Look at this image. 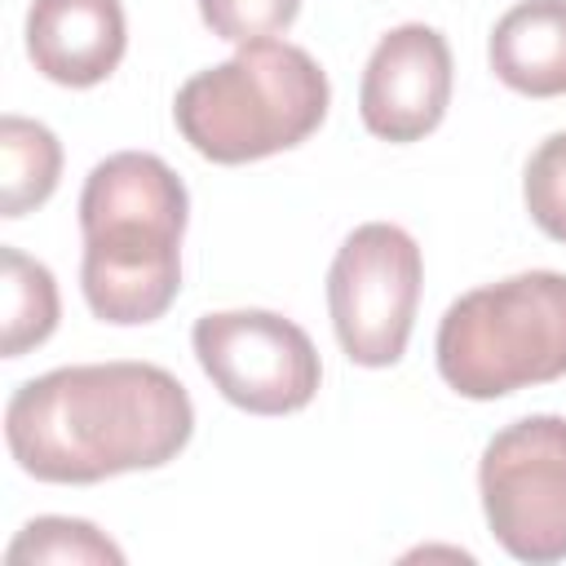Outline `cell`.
I'll use <instances>...</instances> for the list:
<instances>
[{
    "instance_id": "cell-11",
    "label": "cell",
    "mask_w": 566,
    "mask_h": 566,
    "mask_svg": "<svg viewBox=\"0 0 566 566\" xmlns=\"http://www.w3.org/2000/svg\"><path fill=\"white\" fill-rule=\"evenodd\" d=\"M62 177V146L53 128L27 115L0 119V217H27Z\"/></svg>"
},
{
    "instance_id": "cell-14",
    "label": "cell",
    "mask_w": 566,
    "mask_h": 566,
    "mask_svg": "<svg viewBox=\"0 0 566 566\" xmlns=\"http://www.w3.org/2000/svg\"><path fill=\"white\" fill-rule=\"evenodd\" d=\"M522 195H526L531 221H535L548 239L566 243V133L544 137L539 150L526 159Z\"/></svg>"
},
{
    "instance_id": "cell-1",
    "label": "cell",
    "mask_w": 566,
    "mask_h": 566,
    "mask_svg": "<svg viewBox=\"0 0 566 566\" xmlns=\"http://www.w3.org/2000/svg\"><path fill=\"white\" fill-rule=\"evenodd\" d=\"M195 433L186 385L155 363H80L13 389L4 442L35 482L88 486L133 469H159Z\"/></svg>"
},
{
    "instance_id": "cell-13",
    "label": "cell",
    "mask_w": 566,
    "mask_h": 566,
    "mask_svg": "<svg viewBox=\"0 0 566 566\" xmlns=\"http://www.w3.org/2000/svg\"><path fill=\"white\" fill-rule=\"evenodd\" d=\"M53 562V566H119L124 548L80 517H35L4 548V566Z\"/></svg>"
},
{
    "instance_id": "cell-8",
    "label": "cell",
    "mask_w": 566,
    "mask_h": 566,
    "mask_svg": "<svg viewBox=\"0 0 566 566\" xmlns=\"http://www.w3.org/2000/svg\"><path fill=\"white\" fill-rule=\"evenodd\" d=\"M451 106V44L424 22H402L371 49L358 115L380 142H420Z\"/></svg>"
},
{
    "instance_id": "cell-2",
    "label": "cell",
    "mask_w": 566,
    "mask_h": 566,
    "mask_svg": "<svg viewBox=\"0 0 566 566\" xmlns=\"http://www.w3.org/2000/svg\"><path fill=\"white\" fill-rule=\"evenodd\" d=\"M186 212V181L159 155L119 150L88 172L80 190V287L102 323L137 327L164 318L181 292Z\"/></svg>"
},
{
    "instance_id": "cell-6",
    "label": "cell",
    "mask_w": 566,
    "mask_h": 566,
    "mask_svg": "<svg viewBox=\"0 0 566 566\" xmlns=\"http://www.w3.org/2000/svg\"><path fill=\"white\" fill-rule=\"evenodd\" d=\"M420 248L394 221H367L336 248L327 270V310L349 363L394 367L402 358L420 305Z\"/></svg>"
},
{
    "instance_id": "cell-15",
    "label": "cell",
    "mask_w": 566,
    "mask_h": 566,
    "mask_svg": "<svg viewBox=\"0 0 566 566\" xmlns=\"http://www.w3.org/2000/svg\"><path fill=\"white\" fill-rule=\"evenodd\" d=\"M199 13L212 35L230 44H256L287 31L301 13V0H199Z\"/></svg>"
},
{
    "instance_id": "cell-5",
    "label": "cell",
    "mask_w": 566,
    "mask_h": 566,
    "mask_svg": "<svg viewBox=\"0 0 566 566\" xmlns=\"http://www.w3.org/2000/svg\"><path fill=\"white\" fill-rule=\"evenodd\" d=\"M482 513L500 548L548 566L566 557V416H522L500 429L478 464Z\"/></svg>"
},
{
    "instance_id": "cell-7",
    "label": "cell",
    "mask_w": 566,
    "mask_h": 566,
    "mask_svg": "<svg viewBox=\"0 0 566 566\" xmlns=\"http://www.w3.org/2000/svg\"><path fill=\"white\" fill-rule=\"evenodd\" d=\"M190 345L212 389L252 416L301 411L323 380V363L305 327L274 310L203 314L195 318Z\"/></svg>"
},
{
    "instance_id": "cell-12",
    "label": "cell",
    "mask_w": 566,
    "mask_h": 566,
    "mask_svg": "<svg viewBox=\"0 0 566 566\" xmlns=\"http://www.w3.org/2000/svg\"><path fill=\"white\" fill-rule=\"evenodd\" d=\"M0 265H4V332H0V354L4 358H22L27 349L44 345L57 327V283L49 274V265H40L35 256L18 252V248H0Z\"/></svg>"
},
{
    "instance_id": "cell-3",
    "label": "cell",
    "mask_w": 566,
    "mask_h": 566,
    "mask_svg": "<svg viewBox=\"0 0 566 566\" xmlns=\"http://www.w3.org/2000/svg\"><path fill=\"white\" fill-rule=\"evenodd\" d=\"M327 75L301 44L256 40L177 88V133L212 164H252L301 146L327 119Z\"/></svg>"
},
{
    "instance_id": "cell-4",
    "label": "cell",
    "mask_w": 566,
    "mask_h": 566,
    "mask_svg": "<svg viewBox=\"0 0 566 566\" xmlns=\"http://www.w3.org/2000/svg\"><path fill=\"white\" fill-rule=\"evenodd\" d=\"M438 376L460 398H504L566 376V274L526 270L464 292L438 323Z\"/></svg>"
},
{
    "instance_id": "cell-10",
    "label": "cell",
    "mask_w": 566,
    "mask_h": 566,
    "mask_svg": "<svg viewBox=\"0 0 566 566\" xmlns=\"http://www.w3.org/2000/svg\"><path fill=\"white\" fill-rule=\"evenodd\" d=\"M491 71L522 97L566 93V0H517L491 31Z\"/></svg>"
},
{
    "instance_id": "cell-9",
    "label": "cell",
    "mask_w": 566,
    "mask_h": 566,
    "mask_svg": "<svg viewBox=\"0 0 566 566\" xmlns=\"http://www.w3.org/2000/svg\"><path fill=\"white\" fill-rule=\"evenodd\" d=\"M128 44L119 0H31L27 53L35 71L66 88L102 84Z\"/></svg>"
}]
</instances>
